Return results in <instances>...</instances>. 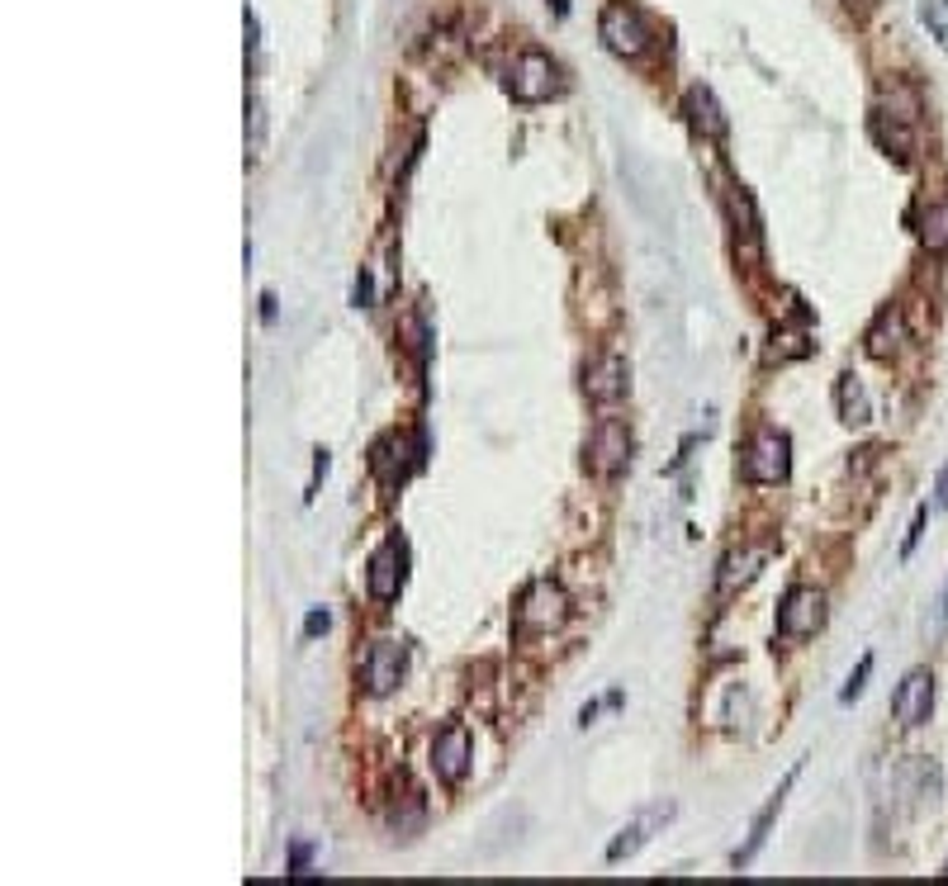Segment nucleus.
<instances>
[{
    "label": "nucleus",
    "mask_w": 948,
    "mask_h": 886,
    "mask_svg": "<svg viewBox=\"0 0 948 886\" xmlns=\"http://www.w3.org/2000/svg\"><path fill=\"white\" fill-rule=\"evenodd\" d=\"M569 622V597L559 583L551 578H536L532 588H526L517 597V607H513V631H517V641H541V635H551Z\"/></svg>",
    "instance_id": "1"
},
{
    "label": "nucleus",
    "mask_w": 948,
    "mask_h": 886,
    "mask_svg": "<svg viewBox=\"0 0 948 886\" xmlns=\"http://www.w3.org/2000/svg\"><path fill=\"white\" fill-rule=\"evenodd\" d=\"M740 474L759 489L787 484V474H793V441H787V432H778V427L754 432L740 451Z\"/></svg>",
    "instance_id": "2"
},
{
    "label": "nucleus",
    "mask_w": 948,
    "mask_h": 886,
    "mask_svg": "<svg viewBox=\"0 0 948 886\" xmlns=\"http://www.w3.org/2000/svg\"><path fill=\"white\" fill-rule=\"evenodd\" d=\"M598 33H603L607 52H617V58H626V62H636V58H645V52L655 48V29H649L645 14L636 6H626V0H612V6L603 10Z\"/></svg>",
    "instance_id": "3"
},
{
    "label": "nucleus",
    "mask_w": 948,
    "mask_h": 886,
    "mask_svg": "<svg viewBox=\"0 0 948 886\" xmlns=\"http://www.w3.org/2000/svg\"><path fill=\"white\" fill-rule=\"evenodd\" d=\"M403 578H409V545H403V536L380 541L375 555L365 560V593L375 602H394L403 593Z\"/></svg>",
    "instance_id": "4"
},
{
    "label": "nucleus",
    "mask_w": 948,
    "mask_h": 886,
    "mask_svg": "<svg viewBox=\"0 0 948 886\" xmlns=\"http://www.w3.org/2000/svg\"><path fill=\"white\" fill-rule=\"evenodd\" d=\"M825 626V593L820 588H787L778 602V635L783 641H811V635Z\"/></svg>",
    "instance_id": "5"
},
{
    "label": "nucleus",
    "mask_w": 948,
    "mask_h": 886,
    "mask_svg": "<svg viewBox=\"0 0 948 886\" xmlns=\"http://www.w3.org/2000/svg\"><path fill=\"white\" fill-rule=\"evenodd\" d=\"M555 85H559V72H555V62L546 58V52H536V48L517 52L513 77H507V91H513V100H522V104H541V100H551V95H555Z\"/></svg>",
    "instance_id": "6"
},
{
    "label": "nucleus",
    "mask_w": 948,
    "mask_h": 886,
    "mask_svg": "<svg viewBox=\"0 0 948 886\" xmlns=\"http://www.w3.org/2000/svg\"><path fill=\"white\" fill-rule=\"evenodd\" d=\"M631 465V427L622 417H598V427L588 436V470L593 474H622Z\"/></svg>",
    "instance_id": "7"
},
{
    "label": "nucleus",
    "mask_w": 948,
    "mask_h": 886,
    "mask_svg": "<svg viewBox=\"0 0 948 886\" xmlns=\"http://www.w3.org/2000/svg\"><path fill=\"white\" fill-rule=\"evenodd\" d=\"M403 668H409V650L399 641H380L365 650V664H361V678H365V693L371 697H390L394 687L403 683Z\"/></svg>",
    "instance_id": "8"
},
{
    "label": "nucleus",
    "mask_w": 948,
    "mask_h": 886,
    "mask_svg": "<svg viewBox=\"0 0 948 886\" xmlns=\"http://www.w3.org/2000/svg\"><path fill=\"white\" fill-rule=\"evenodd\" d=\"M929 712H935V673L929 668H910L901 687L891 693V716H897L906 731H916V725L929 721Z\"/></svg>",
    "instance_id": "9"
},
{
    "label": "nucleus",
    "mask_w": 948,
    "mask_h": 886,
    "mask_svg": "<svg viewBox=\"0 0 948 886\" xmlns=\"http://www.w3.org/2000/svg\"><path fill=\"white\" fill-rule=\"evenodd\" d=\"M470 754H474L470 731H465L461 721H455V725H446V731L436 735V744H432V773L442 777L446 787H461L465 773H470Z\"/></svg>",
    "instance_id": "10"
},
{
    "label": "nucleus",
    "mask_w": 948,
    "mask_h": 886,
    "mask_svg": "<svg viewBox=\"0 0 948 886\" xmlns=\"http://www.w3.org/2000/svg\"><path fill=\"white\" fill-rule=\"evenodd\" d=\"M669 815H674V802H659V806L641 811L631 825H622V835L607 844V863H626V858H636L641 848H645L649 839H655V829H659L664 820H669Z\"/></svg>",
    "instance_id": "11"
},
{
    "label": "nucleus",
    "mask_w": 948,
    "mask_h": 886,
    "mask_svg": "<svg viewBox=\"0 0 948 886\" xmlns=\"http://www.w3.org/2000/svg\"><path fill=\"white\" fill-rule=\"evenodd\" d=\"M584 394L593 403H617L631 394V365L622 356H598L584 370Z\"/></svg>",
    "instance_id": "12"
},
{
    "label": "nucleus",
    "mask_w": 948,
    "mask_h": 886,
    "mask_svg": "<svg viewBox=\"0 0 948 886\" xmlns=\"http://www.w3.org/2000/svg\"><path fill=\"white\" fill-rule=\"evenodd\" d=\"M797 773H801V764H797L793 773L783 777V783H778V792L768 796V802H764V811H759V815H754V825H749V839H745V848H735V854H730V863H735V867H749V863H754V854H759V848H764L768 829H774L778 811H783V802H787V792H793V783H797Z\"/></svg>",
    "instance_id": "13"
},
{
    "label": "nucleus",
    "mask_w": 948,
    "mask_h": 886,
    "mask_svg": "<svg viewBox=\"0 0 948 886\" xmlns=\"http://www.w3.org/2000/svg\"><path fill=\"white\" fill-rule=\"evenodd\" d=\"M906 336H910V332H906V313H901L897 304H887V309L868 323V332H864V351H868L873 361H891V356H897V351L906 346Z\"/></svg>",
    "instance_id": "14"
},
{
    "label": "nucleus",
    "mask_w": 948,
    "mask_h": 886,
    "mask_svg": "<svg viewBox=\"0 0 948 886\" xmlns=\"http://www.w3.org/2000/svg\"><path fill=\"white\" fill-rule=\"evenodd\" d=\"M768 560H774V545H745V551L726 555L722 574H716V588H722V593H740V588H749V583L759 578V570H764Z\"/></svg>",
    "instance_id": "15"
},
{
    "label": "nucleus",
    "mask_w": 948,
    "mask_h": 886,
    "mask_svg": "<svg viewBox=\"0 0 948 886\" xmlns=\"http://www.w3.org/2000/svg\"><path fill=\"white\" fill-rule=\"evenodd\" d=\"M683 110H688V123L702 133V138H712V143H722V138L730 133V119L722 114V104H716V95L707 91V85H688V95H683Z\"/></svg>",
    "instance_id": "16"
},
{
    "label": "nucleus",
    "mask_w": 948,
    "mask_h": 886,
    "mask_svg": "<svg viewBox=\"0 0 948 886\" xmlns=\"http://www.w3.org/2000/svg\"><path fill=\"white\" fill-rule=\"evenodd\" d=\"M868 129L877 138V148H883L887 157H897V162H910L916 157V133H910V123L897 119V114H887V110H877L868 119Z\"/></svg>",
    "instance_id": "17"
},
{
    "label": "nucleus",
    "mask_w": 948,
    "mask_h": 886,
    "mask_svg": "<svg viewBox=\"0 0 948 886\" xmlns=\"http://www.w3.org/2000/svg\"><path fill=\"white\" fill-rule=\"evenodd\" d=\"M835 403H839V417L849 422V427H864V422L873 417V403H868V394H864V380L858 375H839V384H835Z\"/></svg>",
    "instance_id": "18"
},
{
    "label": "nucleus",
    "mask_w": 948,
    "mask_h": 886,
    "mask_svg": "<svg viewBox=\"0 0 948 886\" xmlns=\"http://www.w3.org/2000/svg\"><path fill=\"white\" fill-rule=\"evenodd\" d=\"M920 242H925V252L948 256V200L929 204V214H925V223H920Z\"/></svg>",
    "instance_id": "19"
},
{
    "label": "nucleus",
    "mask_w": 948,
    "mask_h": 886,
    "mask_svg": "<svg viewBox=\"0 0 948 886\" xmlns=\"http://www.w3.org/2000/svg\"><path fill=\"white\" fill-rule=\"evenodd\" d=\"M920 20L939 39V48L948 52V0H920Z\"/></svg>",
    "instance_id": "20"
},
{
    "label": "nucleus",
    "mask_w": 948,
    "mask_h": 886,
    "mask_svg": "<svg viewBox=\"0 0 948 886\" xmlns=\"http://www.w3.org/2000/svg\"><path fill=\"white\" fill-rule=\"evenodd\" d=\"M261 148H266V104L252 95V100H248V152L256 157Z\"/></svg>",
    "instance_id": "21"
},
{
    "label": "nucleus",
    "mask_w": 948,
    "mask_h": 886,
    "mask_svg": "<svg viewBox=\"0 0 948 886\" xmlns=\"http://www.w3.org/2000/svg\"><path fill=\"white\" fill-rule=\"evenodd\" d=\"M868 678H873V654H864V660H858V668H854L849 678H845V687H839V702L849 706V702H854V697L868 687Z\"/></svg>",
    "instance_id": "22"
},
{
    "label": "nucleus",
    "mask_w": 948,
    "mask_h": 886,
    "mask_svg": "<svg viewBox=\"0 0 948 886\" xmlns=\"http://www.w3.org/2000/svg\"><path fill=\"white\" fill-rule=\"evenodd\" d=\"M929 512H935L929 503H920V507H916V517H910V531H906V541H901V555H910V551H916V545H920V536H925V522H929Z\"/></svg>",
    "instance_id": "23"
},
{
    "label": "nucleus",
    "mask_w": 948,
    "mask_h": 886,
    "mask_svg": "<svg viewBox=\"0 0 948 886\" xmlns=\"http://www.w3.org/2000/svg\"><path fill=\"white\" fill-rule=\"evenodd\" d=\"M371 299H375V280H371V271H361V275H356V290H351V304H356V309H371Z\"/></svg>",
    "instance_id": "24"
},
{
    "label": "nucleus",
    "mask_w": 948,
    "mask_h": 886,
    "mask_svg": "<svg viewBox=\"0 0 948 886\" xmlns=\"http://www.w3.org/2000/svg\"><path fill=\"white\" fill-rule=\"evenodd\" d=\"M327 626H332L327 612H309L304 616V635H309V641H313V635H327Z\"/></svg>",
    "instance_id": "25"
},
{
    "label": "nucleus",
    "mask_w": 948,
    "mask_h": 886,
    "mask_svg": "<svg viewBox=\"0 0 948 886\" xmlns=\"http://www.w3.org/2000/svg\"><path fill=\"white\" fill-rule=\"evenodd\" d=\"M327 470H332V455H327V451H319V460H313V484H309V499H313V489H319V484L327 480Z\"/></svg>",
    "instance_id": "26"
},
{
    "label": "nucleus",
    "mask_w": 948,
    "mask_h": 886,
    "mask_svg": "<svg viewBox=\"0 0 948 886\" xmlns=\"http://www.w3.org/2000/svg\"><path fill=\"white\" fill-rule=\"evenodd\" d=\"M304 867H309V844H294V848H290V873H294V877H309Z\"/></svg>",
    "instance_id": "27"
},
{
    "label": "nucleus",
    "mask_w": 948,
    "mask_h": 886,
    "mask_svg": "<svg viewBox=\"0 0 948 886\" xmlns=\"http://www.w3.org/2000/svg\"><path fill=\"white\" fill-rule=\"evenodd\" d=\"M935 512H948V470H939V480H935V503H929Z\"/></svg>",
    "instance_id": "28"
},
{
    "label": "nucleus",
    "mask_w": 948,
    "mask_h": 886,
    "mask_svg": "<svg viewBox=\"0 0 948 886\" xmlns=\"http://www.w3.org/2000/svg\"><path fill=\"white\" fill-rule=\"evenodd\" d=\"M935 626L948 635V583H944V593H939V602H935Z\"/></svg>",
    "instance_id": "29"
},
{
    "label": "nucleus",
    "mask_w": 948,
    "mask_h": 886,
    "mask_svg": "<svg viewBox=\"0 0 948 886\" xmlns=\"http://www.w3.org/2000/svg\"><path fill=\"white\" fill-rule=\"evenodd\" d=\"M261 323H275V294H261Z\"/></svg>",
    "instance_id": "30"
},
{
    "label": "nucleus",
    "mask_w": 948,
    "mask_h": 886,
    "mask_svg": "<svg viewBox=\"0 0 948 886\" xmlns=\"http://www.w3.org/2000/svg\"><path fill=\"white\" fill-rule=\"evenodd\" d=\"M242 20H248V52H256V14L248 10V14H242Z\"/></svg>",
    "instance_id": "31"
},
{
    "label": "nucleus",
    "mask_w": 948,
    "mask_h": 886,
    "mask_svg": "<svg viewBox=\"0 0 948 886\" xmlns=\"http://www.w3.org/2000/svg\"><path fill=\"white\" fill-rule=\"evenodd\" d=\"M593 716H598V702H588L584 712H578V725H593Z\"/></svg>",
    "instance_id": "32"
},
{
    "label": "nucleus",
    "mask_w": 948,
    "mask_h": 886,
    "mask_svg": "<svg viewBox=\"0 0 948 886\" xmlns=\"http://www.w3.org/2000/svg\"><path fill=\"white\" fill-rule=\"evenodd\" d=\"M551 6H555V14H559V20H565V14H569V0H551Z\"/></svg>",
    "instance_id": "33"
}]
</instances>
